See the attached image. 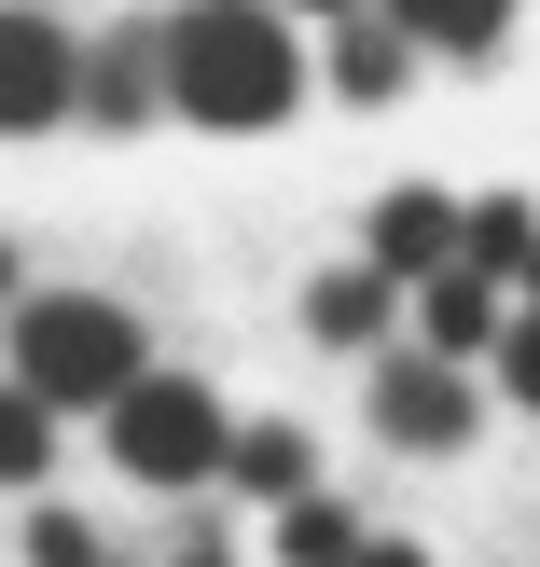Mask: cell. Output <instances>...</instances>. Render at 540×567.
<instances>
[{"label": "cell", "mask_w": 540, "mask_h": 567, "mask_svg": "<svg viewBox=\"0 0 540 567\" xmlns=\"http://www.w3.org/2000/svg\"><path fill=\"white\" fill-rule=\"evenodd\" d=\"M153 83H166V111L249 138V125H277L305 97V42L277 14H249V0H194L181 28H153Z\"/></svg>", "instance_id": "obj_1"}, {"label": "cell", "mask_w": 540, "mask_h": 567, "mask_svg": "<svg viewBox=\"0 0 540 567\" xmlns=\"http://www.w3.org/2000/svg\"><path fill=\"white\" fill-rule=\"evenodd\" d=\"M0 332H14V388L42 415H111L139 374H153V347H139V319L111 291H28Z\"/></svg>", "instance_id": "obj_2"}, {"label": "cell", "mask_w": 540, "mask_h": 567, "mask_svg": "<svg viewBox=\"0 0 540 567\" xmlns=\"http://www.w3.org/2000/svg\"><path fill=\"white\" fill-rule=\"evenodd\" d=\"M98 430H111V457H125L139 485H208V471H222V443H236V415H222L194 374H139L125 402L98 415Z\"/></svg>", "instance_id": "obj_3"}, {"label": "cell", "mask_w": 540, "mask_h": 567, "mask_svg": "<svg viewBox=\"0 0 540 567\" xmlns=\"http://www.w3.org/2000/svg\"><path fill=\"white\" fill-rule=\"evenodd\" d=\"M55 111H83V42L55 14H0V138L55 125Z\"/></svg>", "instance_id": "obj_4"}, {"label": "cell", "mask_w": 540, "mask_h": 567, "mask_svg": "<svg viewBox=\"0 0 540 567\" xmlns=\"http://www.w3.org/2000/svg\"><path fill=\"white\" fill-rule=\"evenodd\" d=\"M375 430H388V443H416V457H444V443L471 430V388L444 374V360H416V347H403V360L375 374Z\"/></svg>", "instance_id": "obj_5"}, {"label": "cell", "mask_w": 540, "mask_h": 567, "mask_svg": "<svg viewBox=\"0 0 540 567\" xmlns=\"http://www.w3.org/2000/svg\"><path fill=\"white\" fill-rule=\"evenodd\" d=\"M444 264H458V194L403 181V194H388V208H375V277H388V291H403V277H416V291H430Z\"/></svg>", "instance_id": "obj_6"}, {"label": "cell", "mask_w": 540, "mask_h": 567, "mask_svg": "<svg viewBox=\"0 0 540 567\" xmlns=\"http://www.w3.org/2000/svg\"><path fill=\"white\" fill-rule=\"evenodd\" d=\"M471 347H499V291H486L471 264H444L430 291H416V360H444V374H458Z\"/></svg>", "instance_id": "obj_7"}, {"label": "cell", "mask_w": 540, "mask_h": 567, "mask_svg": "<svg viewBox=\"0 0 540 567\" xmlns=\"http://www.w3.org/2000/svg\"><path fill=\"white\" fill-rule=\"evenodd\" d=\"M458 264L486 277V291H499V277H527V264H540V208H527V194H486V208H458Z\"/></svg>", "instance_id": "obj_8"}, {"label": "cell", "mask_w": 540, "mask_h": 567, "mask_svg": "<svg viewBox=\"0 0 540 567\" xmlns=\"http://www.w3.org/2000/svg\"><path fill=\"white\" fill-rule=\"evenodd\" d=\"M388 319H403V291H388L375 264H347V277H319V291H305V332H319V347H375Z\"/></svg>", "instance_id": "obj_9"}, {"label": "cell", "mask_w": 540, "mask_h": 567, "mask_svg": "<svg viewBox=\"0 0 540 567\" xmlns=\"http://www.w3.org/2000/svg\"><path fill=\"white\" fill-rule=\"evenodd\" d=\"M222 471H236L249 498H277V513H292V498H319V471H305V430H236V443H222Z\"/></svg>", "instance_id": "obj_10"}, {"label": "cell", "mask_w": 540, "mask_h": 567, "mask_svg": "<svg viewBox=\"0 0 540 567\" xmlns=\"http://www.w3.org/2000/svg\"><path fill=\"white\" fill-rule=\"evenodd\" d=\"M153 97H166V83H153V42H111V55H83V111H98V125H139Z\"/></svg>", "instance_id": "obj_11"}, {"label": "cell", "mask_w": 540, "mask_h": 567, "mask_svg": "<svg viewBox=\"0 0 540 567\" xmlns=\"http://www.w3.org/2000/svg\"><path fill=\"white\" fill-rule=\"evenodd\" d=\"M277 554H292V567H347V554H360L347 498H292V513H277Z\"/></svg>", "instance_id": "obj_12"}, {"label": "cell", "mask_w": 540, "mask_h": 567, "mask_svg": "<svg viewBox=\"0 0 540 567\" xmlns=\"http://www.w3.org/2000/svg\"><path fill=\"white\" fill-rule=\"evenodd\" d=\"M42 471H55V415L28 388H0V485H42Z\"/></svg>", "instance_id": "obj_13"}, {"label": "cell", "mask_w": 540, "mask_h": 567, "mask_svg": "<svg viewBox=\"0 0 540 567\" xmlns=\"http://www.w3.org/2000/svg\"><path fill=\"white\" fill-rule=\"evenodd\" d=\"M333 83H347V97H388V83H403V28H375V14H360L347 42H333Z\"/></svg>", "instance_id": "obj_14"}, {"label": "cell", "mask_w": 540, "mask_h": 567, "mask_svg": "<svg viewBox=\"0 0 540 567\" xmlns=\"http://www.w3.org/2000/svg\"><path fill=\"white\" fill-rule=\"evenodd\" d=\"M499 388L540 415V305H513V319H499Z\"/></svg>", "instance_id": "obj_15"}, {"label": "cell", "mask_w": 540, "mask_h": 567, "mask_svg": "<svg viewBox=\"0 0 540 567\" xmlns=\"http://www.w3.org/2000/svg\"><path fill=\"white\" fill-rule=\"evenodd\" d=\"M28 567H111V554L83 540V513H42V526H28Z\"/></svg>", "instance_id": "obj_16"}, {"label": "cell", "mask_w": 540, "mask_h": 567, "mask_svg": "<svg viewBox=\"0 0 540 567\" xmlns=\"http://www.w3.org/2000/svg\"><path fill=\"white\" fill-rule=\"evenodd\" d=\"M347 567H430V554H403V540H360V554H347Z\"/></svg>", "instance_id": "obj_17"}, {"label": "cell", "mask_w": 540, "mask_h": 567, "mask_svg": "<svg viewBox=\"0 0 540 567\" xmlns=\"http://www.w3.org/2000/svg\"><path fill=\"white\" fill-rule=\"evenodd\" d=\"M0 319H14V249H0Z\"/></svg>", "instance_id": "obj_18"}, {"label": "cell", "mask_w": 540, "mask_h": 567, "mask_svg": "<svg viewBox=\"0 0 540 567\" xmlns=\"http://www.w3.org/2000/svg\"><path fill=\"white\" fill-rule=\"evenodd\" d=\"M181 567H236V554H181Z\"/></svg>", "instance_id": "obj_19"}, {"label": "cell", "mask_w": 540, "mask_h": 567, "mask_svg": "<svg viewBox=\"0 0 540 567\" xmlns=\"http://www.w3.org/2000/svg\"><path fill=\"white\" fill-rule=\"evenodd\" d=\"M527 305H540V264H527Z\"/></svg>", "instance_id": "obj_20"}]
</instances>
